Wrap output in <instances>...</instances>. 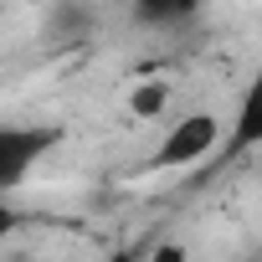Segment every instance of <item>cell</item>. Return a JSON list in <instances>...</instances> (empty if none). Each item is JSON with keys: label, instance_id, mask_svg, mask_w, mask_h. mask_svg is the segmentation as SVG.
<instances>
[{"label": "cell", "instance_id": "obj_1", "mask_svg": "<svg viewBox=\"0 0 262 262\" xmlns=\"http://www.w3.org/2000/svg\"><path fill=\"white\" fill-rule=\"evenodd\" d=\"M216 149H221V118L206 113V108H195V113H185V118L170 123L165 144L155 149V170H185V165H195V160H206Z\"/></svg>", "mask_w": 262, "mask_h": 262}, {"label": "cell", "instance_id": "obj_2", "mask_svg": "<svg viewBox=\"0 0 262 262\" xmlns=\"http://www.w3.org/2000/svg\"><path fill=\"white\" fill-rule=\"evenodd\" d=\"M52 144H57V128L47 123H0V190H16Z\"/></svg>", "mask_w": 262, "mask_h": 262}, {"label": "cell", "instance_id": "obj_3", "mask_svg": "<svg viewBox=\"0 0 262 262\" xmlns=\"http://www.w3.org/2000/svg\"><path fill=\"white\" fill-rule=\"evenodd\" d=\"M252 144H262V72L247 82V93H242V108H236V118H231V139H226V155H242V149H252Z\"/></svg>", "mask_w": 262, "mask_h": 262}, {"label": "cell", "instance_id": "obj_4", "mask_svg": "<svg viewBox=\"0 0 262 262\" xmlns=\"http://www.w3.org/2000/svg\"><path fill=\"white\" fill-rule=\"evenodd\" d=\"M170 103H175V82L170 77H144V82H134V93H128V118L134 123H160Z\"/></svg>", "mask_w": 262, "mask_h": 262}, {"label": "cell", "instance_id": "obj_5", "mask_svg": "<svg viewBox=\"0 0 262 262\" xmlns=\"http://www.w3.org/2000/svg\"><path fill=\"white\" fill-rule=\"evenodd\" d=\"M139 262H190V252H185L180 242H155V247H149Z\"/></svg>", "mask_w": 262, "mask_h": 262}, {"label": "cell", "instance_id": "obj_6", "mask_svg": "<svg viewBox=\"0 0 262 262\" xmlns=\"http://www.w3.org/2000/svg\"><path fill=\"white\" fill-rule=\"evenodd\" d=\"M16 226H21V216H16L11 206H0V242H6V236H11Z\"/></svg>", "mask_w": 262, "mask_h": 262}, {"label": "cell", "instance_id": "obj_7", "mask_svg": "<svg viewBox=\"0 0 262 262\" xmlns=\"http://www.w3.org/2000/svg\"><path fill=\"white\" fill-rule=\"evenodd\" d=\"M103 262H139L134 252H113V257H103Z\"/></svg>", "mask_w": 262, "mask_h": 262}]
</instances>
